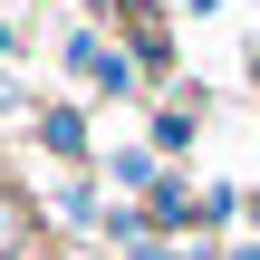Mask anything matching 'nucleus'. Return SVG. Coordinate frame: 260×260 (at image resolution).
I'll list each match as a JSON object with an SVG mask.
<instances>
[{"mask_svg":"<svg viewBox=\"0 0 260 260\" xmlns=\"http://www.w3.org/2000/svg\"><path fill=\"white\" fill-rule=\"evenodd\" d=\"M0 241H10V222H0Z\"/></svg>","mask_w":260,"mask_h":260,"instance_id":"f257e3e1","label":"nucleus"}]
</instances>
